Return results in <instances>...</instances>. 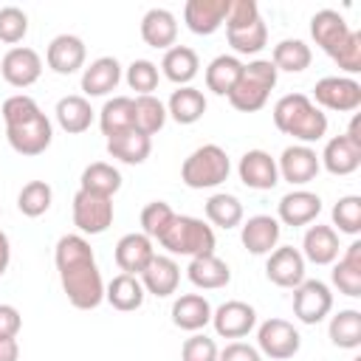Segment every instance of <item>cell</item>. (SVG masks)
Segmentation results:
<instances>
[{"instance_id":"obj_1","label":"cell","mask_w":361,"mask_h":361,"mask_svg":"<svg viewBox=\"0 0 361 361\" xmlns=\"http://www.w3.org/2000/svg\"><path fill=\"white\" fill-rule=\"evenodd\" d=\"M56 271L68 302L79 310H93L104 299V282L93 259V248L82 234H65L54 251Z\"/></svg>"},{"instance_id":"obj_2","label":"cell","mask_w":361,"mask_h":361,"mask_svg":"<svg viewBox=\"0 0 361 361\" xmlns=\"http://www.w3.org/2000/svg\"><path fill=\"white\" fill-rule=\"evenodd\" d=\"M274 124L279 133L299 138L302 144L319 141L327 133V116L305 96V93H288L274 104Z\"/></svg>"},{"instance_id":"obj_3","label":"cell","mask_w":361,"mask_h":361,"mask_svg":"<svg viewBox=\"0 0 361 361\" xmlns=\"http://www.w3.org/2000/svg\"><path fill=\"white\" fill-rule=\"evenodd\" d=\"M276 68L271 59H254L248 65H243V73L234 85V90L228 93V102L234 110H243V113H254L259 107H265L268 102V93L274 90L276 85Z\"/></svg>"},{"instance_id":"obj_4","label":"cell","mask_w":361,"mask_h":361,"mask_svg":"<svg viewBox=\"0 0 361 361\" xmlns=\"http://www.w3.org/2000/svg\"><path fill=\"white\" fill-rule=\"evenodd\" d=\"M228 172H231V164L226 149L217 144H203L183 161L180 180L189 189H212V186H220L228 178Z\"/></svg>"},{"instance_id":"obj_5","label":"cell","mask_w":361,"mask_h":361,"mask_svg":"<svg viewBox=\"0 0 361 361\" xmlns=\"http://www.w3.org/2000/svg\"><path fill=\"white\" fill-rule=\"evenodd\" d=\"M169 254H183V257H203L214 254V231L197 217L175 214L172 226L161 234L158 240Z\"/></svg>"},{"instance_id":"obj_6","label":"cell","mask_w":361,"mask_h":361,"mask_svg":"<svg viewBox=\"0 0 361 361\" xmlns=\"http://www.w3.org/2000/svg\"><path fill=\"white\" fill-rule=\"evenodd\" d=\"M113 223V197L79 189L73 195V226L82 234H102Z\"/></svg>"},{"instance_id":"obj_7","label":"cell","mask_w":361,"mask_h":361,"mask_svg":"<svg viewBox=\"0 0 361 361\" xmlns=\"http://www.w3.org/2000/svg\"><path fill=\"white\" fill-rule=\"evenodd\" d=\"M333 310V293L322 279H305L293 288V316L305 324H319Z\"/></svg>"},{"instance_id":"obj_8","label":"cell","mask_w":361,"mask_h":361,"mask_svg":"<svg viewBox=\"0 0 361 361\" xmlns=\"http://www.w3.org/2000/svg\"><path fill=\"white\" fill-rule=\"evenodd\" d=\"M257 344H259V353H265L268 358L274 361H285V358H293L299 353V333L290 322L285 319H268L259 324L257 330Z\"/></svg>"},{"instance_id":"obj_9","label":"cell","mask_w":361,"mask_h":361,"mask_svg":"<svg viewBox=\"0 0 361 361\" xmlns=\"http://www.w3.org/2000/svg\"><path fill=\"white\" fill-rule=\"evenodd\" d=\"M316 104L338 113H350L361 104V85L350 76H324L313 87Z\"/></svg>"},{"instance_id":"obj_10","label":"cell","mask_w":361,"mask_h":361,"mask_svg":"<svg viewBox=\"0 0 361 361\" xmlns=\"http://www.w3.org/2000/svg\"><path fill=\"white\" fill-rule=\"evenodd\" d=\"M51 135H54V130H51V121H48L45 113H39L31 121H23L17 127H6V138H8L11 149L20 152V155L45 152L51 147Z\"/></svg>"},{"instance_id":"obj_11","label":"cell","mask_w":361,"mask_h":361,"mask_svg":"<svg viewBox=\"0 0 361 361\" xmlns=\"http://www.w3.org/2000/svg\"><path fill=\"white\" fill-rule=\"evenodd\" d=\"M212 324H214L217 336H223V338H243L254 330L257 310L248 302L231 299V302H223L217 310H212Z\"/></svg>"},{"instance_id":"obj_12","label":"cell","mask_w":361,"mask_h":361,"mask_svg":"<svg viewBox=\"0 0 361 361\" xmlns=\"http://www.w3.org/2000/svg\"><path fill=\"white\" fill-rule=\"evenodd\" d=\"M0 73L11 87H28L39 79L42 73V59L34 48H11L3 59H0Z\"/></svg>"},{"instance_id":"obj_13","label":"cell","mask_w":361,"mask_h":361,"mask_svg":"<svg viewBox=\"0 0 361 361\" xmlns=\"http://www.w3.org/2000/svg\"><path fill=\"white\" fill-rule=\"evenodd\" d=\"M279 175L288 180V183H310L322 164H319V155L316 149H310L307 144H293V147H285L282 155H279V164H276Z\"/></svg>"},{"instance_id":"obj_14","label":"cell","mask_w":361,"mask_h":361,"mask_svg":"<svg viewBox=\"0 0 361 361\" xmlns=\"http://www.w3.org/2000/svg\"><path fill=\"white\" fill-rule=\"evenodd\" d=\"M310 34H313L316 45L333 59L336 51L347 42V37H350V25H347V20H344L338 11H333V8H322V11H316L313 20H310Z\"/></svg>"},{"instance_id":"obj_15","label":"cell","mask_w":361,"mask_h":361,"mask_svg":"<svg viewBox=\"0 0 361 361\" xmlns=\"http://www.w3.org/2000/svg\"><path fill=\"white\" fill-rule=\"evenodd\" d=\"M240 180L248 186V189H274L279 183V169H276V161L265 152V149H248L243 158H240Z\"/></svg>"},{"instance_id":"obj_16","label":"cell","mask_w":361,"mask_h":361,"mask_svg":"<svg viewBox=\"0 0 361 361\" xmlns=\"http://www.w3.org/2000/svg\"><path fill=\"white\" fill-rule=\"evenodd\" d=\"M265 274L279 288H296V285H302L305 282V257H302V251H296L293 245H285V248L271 251L268 265H265Z\"/></svg>"},{"instance_id":"obj_17","label":"cell","mask_w":361,"mask_h":361,"mask_svg":"<svg viewBox=\"0 0 361 361\" xmlns=\"http://www.w3.org/2000/svg\"><path fill=\"white\" fill-rule=\"evenodd\" d=\"M228 3L231 0H189L183 6V20H186V28L192 34H214L223 23H226V14H228Z\"/></svg>"},{"instance_id":"obj_18","label":"cell","mask_w":361,"mask_h":361,"mask_svg":"<svg viewBox=\"0 0 361 361\" xmlns=\"http://www.w3.org/2000/svg\"><path fill=\"white\" fill-rule=\"evenodd\" d=\"M85 54H87V51H85V42H82L79 37H73V34H59V37L51 39L45 59H48V68H51L54 73L71 76V73H76V71L85 65Z\"/></svg>"},{"instance_id":"obj_19","label":"cell","mask_w":361,"mask_h":361,"mask_svg":"<svg viewBox=\"0 0 361 361\" xmlns=\"http://www.w3.org/2000/svg\"><path fill=\"white\" fill-rule=\"evenodd\" d=\"M152 257H155V248H152V240L147 234H124L116 243V265L124 274L138 276L149 265Z\"/></svg>"},{"instance_id":"obj_20","label":"cell","mask_w":361,"mask_h":361,"mask_svg":"<svg viewBox=\"0 0 361 361\" xmlns=\"http://www.w3.org/2000/svg\"><path fill=\"white\" fill-rule=\"evenodd\" d=\"M141 276V285L144 290H149L152 296H169L178 290V282H180V268L172 257H161L155 254L149 259V265L138 274Z\"/></svg>"},{"instance_id":"obj_21","label":"cell","mask_w":361,"mask_h":361,"mask_svg":"<svg viewBox=\"0 0 361 361\" xmlns=\"http://www.w3.org/2000/svg\"><path fill=\"white\" fill-rule=\"evenodd\" d=\"M279 220L271 217V214H254L245 220L243 231H240V240L243 245L251 251V254H271V248L279 243Z\"/></svg>"},{"instance_id":"obj_22","label":"cell","mask_w":361,"mask_h":361,"mask_svg":"<svg viewBox=\"0 0 361 361\" xmlns=\"http://www.w3.org/2000/svg\"><path fill=\"white\" fill-rule=\"evenodd\" d=\"M319 164H324L330 175H353L361 166V147L353 144L347 135H336L324 144Z\"/></svg>"},{"instance_id":"obj_23","label":"cell","mask_w":361,"mask_h":361,"mask_svg":"<svg viewBox=\"0 0 361 361\" xmlns=\"http://www.w3.org/2000/svg\"><path fill=\"white\" fill-rule=\"evenodd\" d=\"M319 212H322V197L307 189L288 192L279 200V220L285 226H307L319 217Z\"/></svg>"},{"instance_id":"obj_24","label":"cell","mask_w":361,"mask_h":361,"mask_svg":"<svg viewBox=\"0 0 361 361\" xmlns=\"http://www.w3.org/2000/svg\"><path fill=\"white\" fill-rule=\"evenodd\" d=\"M121 82V65L116 56H99L93 59L82 73V90L87 96H107Z\"/></svg>"},{"instance_id":"obj_25","label":"cell","mask_w":361,"mask_h":361,"mask_svg":"<svg viewBox=\"0 0 361 361\" xmlns=\"http://www.w3.org/2000/svg\"><path fill=\"white\" fill-rule=\"evenodd\" d=\"M302 257L313 265H330L338 257V234L330 226H310L302 240Z\"/></svg>"},{"instance_id":"obj_26","label":"cell","mask_w":361,"mask_h":361,"mask_svg":"<svg viewBox=\"0 0 361 361\" xmlns=\"http://www.w3.org/2000/svg\"><path fill=\"white\" fill-rule=\"evenodd\" d=\"M172 322H175V327L189 330V333L206 327L212 322V305H209V299L200 296V293H183V296H178L175 305H172Z\"/></svg>"},{"instance_id":"obj_27","label":"cell","mask_w":361,"mask_h":361,"mask_svg":"<svg viewBox=\"0 0 361 361\" xmlns=\"http://www.w3.org/2000/svg\"><path fill=\"white\" fill-rule=\"evenodd\" d=\"M141 37L149 48H166L175 45V37H178V20L172 11L166 8H149L141 20Z\"/></svg>"},{"instance_id":"obj_28","label":"cell","mask_w":361,"mask_h":361,"mask_svg":"<svg viewBox=\"0 0 361 361\" xmlns=\"http://www.w3.org/2000/svg\"><path fill=\"white\" fill-rule=\"evenodd\" d=\"M186 274H189V282H192L195 288H203V290L223 288V285H228V279H231L228 265H226L220 257H214V254L192 257V262H189Z\"/></svg>"},{"instance_id":"obj_29","label":"cell","mask_w":361,"mask_h":361,"mask_svg":"<svg viewBox=\"0 0 361 361\" xmlns=\"http://www.w3.org/2000/svg\"><path fill=\"white\" fill-rule=\"evenodd\" d=\"M197 68H200V59L189 45H172L161 59L164 76L175 85H183V87L197 76Z\"/></svg>"},{"instance_id":"obj_30","label":"cell","mask_w":361,"mask_h":361,"mask_svg":"<svg viewBox=\"0 0 361 361\" xmlns=\"http://www.w3.org/2000/svg\"><path fill=\"white\" fill-rule=\"evenodd\" d=\"M104 299L121 310V313H130V310H138L144 305V285L138 276L133 274H118L110 279V285L104 288Z\"/></svg>"},{"instance_id":"obj_31","label":"cell","mask_w":361,"mask_h":361,"mask_svg":"<svg viewBox=\"0 0 361 361\" xmlns=\"http://www.w3.org/2000/svg\"><path fill=\"white\" fill-rule=\"evenodd\" d=\"M333 285L344 296H361V243H350L333 268Z\"/></svg>"},{"instance_id":"obj_32","label":"cell","mask_w":361,"mask_h":361,"mask_svg":"<svg viewBox=\"0 0 361 361\" xmlns=\"http://www.w3.org/2000/svg\"><path fill=\"white\" fill-rule=\"evenodd\" d=\"M203 113H206V99L197 87L186 85V87H178L169 96L166 116H172L178 124H195L197 118H203Z\"/></svg>"},{"instance_id":"obj_33","label":"cell","mask_w":361,"mask_h":361,"mask_svg":"<svg viewBox=\"0 0 361 361\" xmlns=\"http://www.w3.org/2000/svg\"><path fill=\"white\" fill-rule=\"evenodd\" d=\"M56 121L65 133L71 135H79L90 127L93 121V110H90V102L85 96H62L56 102Z\"/></svg>"},{"instance_id":"obj_34","label":"cell","mask_w":361,"mask_h":361,"mask_svg":"<svg viewBox=\"0 0 361 361\" xmlns=\"http://www.w3.org/2000/svg\"><path fill=\"white\" fill-rule=\"evenodd\" d=\"M240 73H243V62L237 56H228V54L214 56L206 68V87L217 96H228L234 90Z\"/></svg>"},{"instance_id":"obj_35","label":"cell","mask_w":361,"mask_h":361,"mask_svg":"<svg viewBox=\"0 0 361 361\" xmlns=\"http://www.w3.org/2000/svg\"><path fill=\"white\" fill-rule=\"evenodd\" d=\"M99 127L107 138L121 135L127 130H133V99L130 96H113L104 102L102 113H99Z\"/></svg>"},{"instance_id":"obj_36","label":"cell","mask_w":361,"mask_h":361,"mask_svg":"<svg viewBox=\"0 0 361 361\" xmlns=\"http://www.w3.org/2000/svg\"><path fill=\"white\" fill-rule=\"evenodd\" d=\"M107 152L124 164H144L152 152V141L135 130H127L121 135L107 138Z\"/></svg>"},{"instance_id":"obj_37","label":"cell","mask_w":361,"mask_h":361,"mask_svg":"<svg viewBox=\"0 0 361 361\" xmlns=\"http://www.w3.org/2000/svg\"><path fill=\"white\" fill-rule=\"evenodd\" d=\"M166 121V107L155 96H138L133 99V130L141 135H155Z\"/></svg>"},{"instance_id":"obj_38","label":"cell","mask_w":361,"mask_h":361,"mask_svg":"<svg viewBox=\"0 0 361 361\" xmlns=\"http://www.w3.org/2000/svg\"><path fill=\"white\" fill-rule=\"evenodd\" d=\"M85 192H93V195H104V197H113L118 189H121V172L104 161H96L90 166H85L82 172V186Z\"/></svg>"},{"instance_id":"obj_39","label":"cell","mask_w":361,"mask_h":361,"mask_svg":"<svg viewBox=\"0 0 361 361\" xmlns=\"http://www.w3.org/2000/svg\"><path fill=\"white\" fill-rule=\"evenodd\" d=\"M330 341L341 350L361 347V313L358 310H338L330 319Z\"/></svg>"},{"instance_id":"obj_40","label":"cell","mask_w":361,"mask_h":361,"mask_svg":"<svg viewBox=\"0 0 361 361\" xmlns=\"http://www.w3.org/2000/svg\"><path fill=\"white\" fill-rule=\"evenodd\" d=\"M313 54L302 39H282L274 45V68L276 71H288V73H299L310 65Z\"/></svg>"},{"instance_id":"obj_41","label":"cell","mask_w":361,"mask_h":361,"mask_svg":"<svg viewBox=\"0 0 361 361\" xmlns=\"http://www.w3.org/2000/svg\"><path fill=\"white\" fill-rule=\"evenodd\" d=\"M206 217L220 226V228H234L240 226L243 220V203L234 197V195H226V192H217L206 200Z\"/></svg>"},{"instance_id":"obj_42","label":"cell","mask_w":361,"mask_h":361,"mask_svg":"<svg viewBox=\"0 0 361 361\" xmlns=\"http://www.w3.org/2000/svg\"><path fill=\"white\" fill-rule=\"evenodd\" d=\"M51 197H54V192L45 180H28L17 195V209L25 217H39L51 209Z\"/></svg>"},{"instance_id":"obj_43","label":"cell","mask_w":361,"mask_h":361,"mask_svg":"<svg viewBox=\"0 0 361 361\" xmlns=\"http://www.w3.org/2000/svg\"><path fill=\"white\" fill-rule=\"evenodd\" d=\"M228 34V45L237 51V54H259L268 42V28L262 23V17L245 28H237V31H226Z\"/></svg>"},{"instance_id":"obj_44","label":"cell","mask_w":361,"mask_h":361,"mask_svg":"<svg viewBox=\"0 0 361 361\" xmlns=\"http://www.w3.org/2000/svg\"><path fill=\"white\" fill-rule=\"evenodd\" d=\"M172 220H175V212L164 200H152L141 212V228H144V234L149 240H161V234L172 226Z\"/></svg>"},{"instance_id":"obj_45","label":"cell","mask_w":361,"mask_h":361,"mask_svg":"<svg viewBox=\"0 0 361 361\" xmlns=\"http://www.w3.org/2000/svg\"><path fill=\"white\" fill-rule=\"evenodd\" d=\"M333 223L344 234H358L361 231V197L358 195L338 197L333 206Z\"/></svg>"},{"instance_id":"obj_46","label":"cell","mask_w":361,"mask_h":361,"mask_svg":"<svg viewBox=\"0 0 361 361\" xmlns=\"http://www.w3.org/2000/svg\"><path fill=\"white\" fill-rule=\"evenodd\" d=\"M0 113H3L6 127H17V124H23V121H31V118L39 116L42 110H39V104H37L31 96L17 93V96H8V99L3 102Z\"/></svg>"},{"instance_id":"obj_47","label":"cell","mask_w":361,"mask_h":361,"mask_svg":"<svg viewBox=\"0 0 361 361\" xmlns=\"http://www.w3.org/2000/svg\"><path fill=\"white\" fill-rule=\"evenodd\" d=\"M127 85L138 96H152V90L158 87V68L149 59H135L127 68Z\"/></svg>"},{"instance_id":"obj_48","label":"cell","mask_w":361,"mask_h":361,"mask_svg":"<svg viewBox=\"0 0 361 361\" xmlns=\"http://www.w3.org/2000/svg\"><path fill=\"white\" fill-rule=\"evenodd\" d=\"M25 31H28L25 11L17 8V6H3L0 8V42L14 45V42H20L25 37Z\"/></svg>"},{"instance_id":"obj_49","label":"cell","mask_w":361,"mask_h":361,"mask_svg":"<svg viewBox=\"0 0 361 361\" xmlns=\"http://www.w3.org/2000/svg\"><path fill=\"white\" fill-rule=\"evenodd\" d=\"M259 20V8L254 0H231L228 3V14H226V31H237L245 28L251 23Z\"/></svg>"},{"instance_id":"obj_50","label":"cell","mask_w":361,"mask_h":361,"mask_svg":"<svg viewBox=\"0 0 361 361\" xmlns=\"http://www.w3.org/2000/svg\"><path fill=\"white\" fill-rule=\"evenodd\" d=\"M333 62H336L341 71H347V73H358V71H361V34H358V31H350L347 42L336 51Z\"/></svg>"},{"instance_id":"obj_51","label":"cell","mask_w":361,"mask_h":361,"mask_svg":"<svg viewBox=\"0 0 361 361\" xmlns=\"http://www.w3.org/2000/svg\"><path fill=\"white\" fill-rule=\"evenodd\" d=\"M217 344L214 338L209 336H192L183 341V350H180V358L183 361H217Z\"/></svg>"},{"instance_id":"obj_52","label":"cell","mask_w":361,"mask_h":361,"mask_svg":"<svg viewBox=\"0 0 361 361\" xmlns=\"http://www.w3.org/2000/svg\"><path fill=\"white\" fill-rule=\"evenodd\" d=\"M217 361H262V355H259V350L251 347V344L231 341V344H226V350L217 353Z\"/></svg>"},{"instance_id":"obj_53","label":"cell","mask_w":361,"mask_h":361,"mask_svg":"<svg viewBox=\"0 0 361 361\" xmlns=\"http://www.w3.org/2000/svg\"><path fill=\"white\" fill-rule=\"evenodd\" d=\"M20 310L11 305H0V338H14L20 333Z\"/></svg>"},{"instance_id":"obj_54","label":"cell","mask_w":361,"mask_h":361,"mask_svg":"<svg viewBox=\"0 0 361 361\" xmlns=\"http://www.w3.org/2000/svg\"><path fill=\"white\" fill-rule=\"evenodd\" d=\"M17 358H20L17 338H0V361H17Z\"/></svg>"},{"instance_id":"obj_55","label":"cell","mask_w":361,"mask_h":361,"mask_svg":"<svg viewBox=\"0 0 361 361\" xmlns=\"http://www.w3.org/2000/svg\"><path fill=\"white\" fill-rule=\"evenodd\" d=\"M8 262H11V245H8V237H6V231L0 228V276L6 274Z\"/></svg>"},{"instance_id":"obj_56","label":"cell","mask_w":361,"mask_h":361,"mask_svg":"<svg viewBox=\"0 0 361 361\" xmlns=\"http://www.w3.org/2000/svg\"><path fill=\"white\" fill-rule=\"evenodd\" d=\"M344 135H347L353 144H358V147H361V118H358V116H353V121H350V130H347Z\"/></svg>"},{"instance_id":"obj_57","label":"cell","mask_w":361,"mask_h":361,"mask_svg":"<svg viewBox=\"0 0 361 361\" xmlns=\"http://www.w3.org/2000/svg\"><path fill=\"white\" fill-rule=\"evenodd\" d=\"M353 361H361V358H353Z\"/></svg>"}]
</instances>
